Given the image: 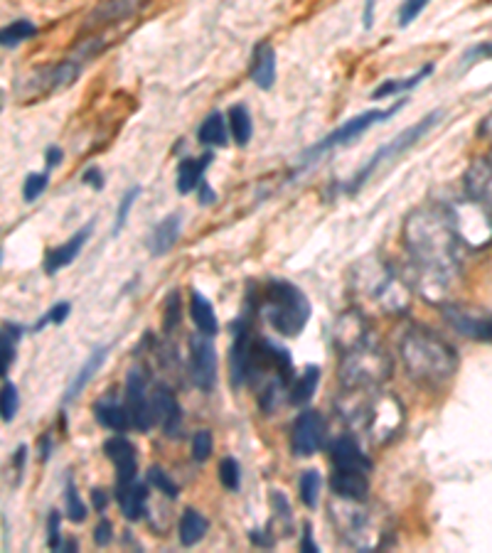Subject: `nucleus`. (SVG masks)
Masks as SVG:
<instances>
[{"label":"nucleus","instance_id":"1","mask_svg":"<svg viewBox=\"0 0 492 553\" xmlns=\"http://www.w3.org/2000/svg\"><path fill=\"white\" fill-rule=\"evenodd\" d=\"M404 249H407L418 290L428 300H440L456 280L463 258L456 226L450 222L446 204H424L409 214L404 222Z\"/></svg>","mask_w":492,"mask_h":553},{"label":"nucleus","instance_id":"2","mask_svg":"<svg viewBox=\"0 0 492 553\" xmlns=\"http://www.w3.org/2000/svg\"><path fill=\"white\" fill-rule=\"evenodd\" d=\"M401 359L411 379L426 386H440L458 372V352L426 328H411L401 337Z\"/></svg>","mask_w":492,"mask_h":553},{"label":"nucleus","instance_id":"3","mask_svg":"<svg viewBox=\"0 0 492 553\" xmlns=\"http://www.w3.org/2000/svg\"><path fill=\"white\" fill-rule=\"evenodd\" d=\"M258 312L271 330L283 337H298L311 320V303L306 293L289 280H268L258 296Z\"/></svg>","mask_w":492,"mask_h":553},{"label":"nucleus","instance_id":"4","mask_svg":"<svg viewBox=\"0 0 492 553\" xmlns=\"http://www.w3.org/2000/svg\"><path fill=\"white\" fill-rule=\"evenodd\" d=\"M362 293L369 300H375L379 308L386 312H401L409 305V288L404 276H399L394 268L382 261H367L362 264Z\"/></svg>","mask_w":492,"mask_h":553},{"label":"nucleus","instance_id":"5","mask_svg":"<svg viewBox=\"0 0 492 553\" xmlns=\"http://www.w3.org/2000/svg\"><path fill=\"white\" fill-rule=\"evenodd\" d=\"M407 104H409V99H399L394 107L385 108V111L375 108V111H364V114H360V116L345 121L343 126L335 128L332 133H328L325 138L318 140L313 148H308L306 153H303V165H311V162H315V160H321L322 155H325V153H330L332 148H340V146L353 143L354 138H360V136L367 133L372 126H377V123H385V121H389L392 116H396V114L407 107Z\"/></svg>","mask_w":492,"mask_h":553},{"label":"nucleus","instance_id":"6","mask_svg":"<svg viewBox=\"0 0 492 553\" xmlns=\"http://www.w3.org/2000/svg\"><path fill=\"white\" fill-rule=\"evenodd\" d=\"M439 121H440V111H433V114H428L426 118H421V121H418V123H414V126H411V128H407V130H401V133H399L396 138L389 140L386 146H382V148L377 150L372 158L364 162L362 168L357 170V175H354V178H353V182H350V185L345 187V192H347V194H354V192L360 190L364 182L369 180V178H372V175H375V172L379 170L382 165H386V162H392V160H394L396 155H404V153H407L409 148H414L418 140L424 138L428 130L436 126Z\"/></svg>","mask_w":492,"mask_h":553},{"label":"nucleus","instance_id":"7","mask_svg":"<svg viewBox=\"0 0 492 553\" xmlns=\"http://www.w3.org/2000/svg\"><path fill=\"white\" fill-rule=\"evenodd\" d=\"M389 372H392L389 357L367 340L354 344L353 350L343 352L340 379L347 386H372V383H379L382 379H386Z\"/></svg>","mask_w":492,"mask_h":553},{"label":"nucleus","instance_id":"8","mask_svg":"<svg viewBox=\"0 0 492 553\" xmlns=\"http://www.w3.org/2000/svg\"><path fill=\"white\" fill-rule=\"evenodd\" d=\"M450 214V222L456 226L460 244L468 246L472 251H480L492 244V212L485 209L471 197L460 202L446 204Z\"/></svg>","mask_w":492,"mask_h":553},{"label":"nucleus","instance_id":"9","mask_svg":"<svg viewBox=\"0 0 492 553\" xmlns=\"http://www.w3.org/2000/svg\"><path fill=\"white\" fill-rule=\"evenodd\" d=\"M440 315L460 337L492 344V310L471 303H440Z\"/></svg>","mask_w":492,"mask_h":553},{"label":"nucleus","instance_id":"10","mask_svg":"<svg viewBox=\"0 0 492 553\" xmlns=\"http://www.w3.org/2000/svg\"><path fill=\"white\" fill-rule=\"evenodd\" d=\"M79 72H82V64L76 59H65V62L54 64V67L35 69L33 75H28L18 82L15 94L20 99H43V96L54 94L65 86L75 84Z\"/></svg>","mask_w":492,"mask_h":553},{"label":"nucleus","instance_id":"11","mask_svg":"<svg viewBox=\"0 0 492 553\" xmlns=\"http://www.w3.org/2000/svg\"><path fill=\"white\" fill-rule=\"evenodd\" d=\"M126 411H129L131 428L140 433H148L150 428L158 423L155 408H153V394L148 396V383L140 369H131L126 374V391H123Z\"/></svg>","mask_w":492,"mask_h":553},{"label":"nucleus","instance_id":"12","mask_svg":"<svg viewBox=\"0 0 492 553\" xmlns=\"http://www.w3.org/2000/svg\"><path fill=\"white\" fill-rule=\"evenodd\" d=\"M325 443V418L313 408L300 411L290 428V453L296 458H313Z\"/></svg>","mask_w":492,"mask_h":553},{"label":"nucleus","instance_id":"13","mask_svg":"<svg viewBox=\"0 0 492 553\" xmlns=\"http://www.w3.org/2000/svg\"><path fill=\"white\" fill-rule=\"evenodd\" d=\"M190 376L200 391H212L217 383V350L202 332L190 337Z\"/></svg>","mask_w":492,"mask_h":553},{"label":"nucleus","instance_id":"14","mask_svg":"<svg viewBox=\"0 0 492 553\" xmlns=\"http://www.w3.org/2000/svg\"><path fill=\"white\" fill-rule=\"evenodd\" d=\"M150 0H101L94 11L86 15V28L89 30H104L108 25L126 22L136 18Z\"/></svg>","mask_w":492,"mask_h":553},{"label":"nucleus","instance_id":"15","mask_svg":"<svg viewBox=\"0 0 492 553\" xmlns=\"http://www.w3.org/2000/svg\"><path fill=\"white\" fill-rule=\"evenodd\" d=\"M465 194L492 212V148L472 160L463 178Z\"/></svg>","mask_w":492,"mask_h":553},{"label":"nucleus","instance_id":"16","mask_svg":"<svg viewBox=\"0 0 492 553\" xmlns=\"http://www.w3.org/2000/svg\"><path fill=\"white\" fill-rule=\"evenodd\" d=\"M104 455H107L114 468H116V482H129L139 478V453L136 446L126 436H114L104 443Z\"/></svg>","mask_w":492,"mask_h":553},{"label":"nucleus","instance_id":"17","mask_svg":"<svg viewBox=\"0 0 492 553\" xmlns=\"http://www.w3.org/2000/svg\"><path fill=\"white\" fill-rule=\"evenodd\" d=\"M91 232H94V222L84 224V226L69 236L62 246L50 249V251L44 254V264H43L44 273H47V276H54L57 271H62V268L69 266V264H75V258L82 254V249H84L86 241H89Z\"/></svg>","mask_w":492,"mask_h":553},{"label":"nucleus","instance_id":"18","mask_svg":"<svg viewBox=\"0 0 492 553\" xmlns=\"http://www.w3.org/2000/svg\"><path fill=\"white\" fill-rule=\"evenodd\" d=\"M328 455H330V462L335 470H360V472H369L372 470L369 455L350 436L335 438L330 447H328Z\"/></svg>","mask_w":492,"mask_h":553},{"label":"nucleus","instance_id":"19","mask_svg":"<svg viewBox=\"0 0 492 553\" xmlns=\"http://www.w3.org/2000/svg\"><path fill=\"white\" fill-rule=\"evenodd\" d=\"M116 502L121 507V514L129 522H139L146 514L148 504V482H140L139 478L129 482H116Z\"/></svg>","mask_w":492,"mask_h":553},{"label":"nucleus","instance_id":"20","mask_svg":"<svg viewBox=\"0 0 492 553\" xmlns=\"http://www.w3.org/2000/svg\"><path fill=\"white\" fill-rule=\"evenodd\" d=\"M328 485L332 494L345 502H364L369 492L367 472H360V470H332Z\"/></svg>","mask_w":492,"mask_h":553},{"label":"nucleus","instance_id":"21","mask_svg":"<svg viewBox=\"0 0 492 553\" xmlns=\"http://www.w3.org/2000/svg\"><path fill=\"white\" fill-rule=\"evenodd\" d=\"M153 408H155V418H158V423L165 431V436H180L182 408L168 386H155V391H153Z\"/></svg>","mask_w":492,"mask_h":553},{"label":"nucleus","instance_id":"22","mask_svg":"<svg viewBox=\"0 0 492 553\" xmlns=\"http://www.w3.org/2000/svg\"><path fill=\"white\" fill-rule=\"evenodd\" d=\"M276 52L268 43H258L254 47V54H251V69H249V76L251 82L258 86V89H274L276 84Z\"/></svg>","mask_w":492,"mask_h":553},{"label":"nucleus","instance_id":"23","mask_svg":"<svg viewBox=\"0 0 492 553\" xmlns=\"http://www.w3.org/2000/svg\"><path fill=\"white\" fill-rule=\"evenodd\" d=\"M107 357H108V347H97V350L86 357V362L82 364V369L75 374V379H72V382H69V386H67L65 396H62V406L72 404V401H76V399H79V394L84 391L86 386H89V382H91V379L97 376L99 369L104 367Z\"/></svg>","mask_w":492,"mask_h":553},{"label":"nucleus","instance_id":"24","mask_svg":"<svg viewBox=\"0 0 492 553\" xmlns=\"http://www.w3.org/2000/svg\"><path fill=\"white\" fill-rule=\"evenodd\" d=\"M214 153L207 150L200 158H185L178 165V178H175V185H178V192L180 194H190L200 187V182L204 180V172L212 165Z\"/></svg>","mask_w":492,"mask_h":553},{"label":"nucleus","instance_id":"25","mask_svg":"<svg viewBox=\"0 0 492 553\" xmlns=\"http://www.w3.org/2000/svg\"><path fill=\"white\" fill-rule=\"evenodd\" d=\"M182 232V217L180 214H171L165 217L148 236V251L153 256H165L172 246L178 244Z\"/></svg>","mask_w":492,"mask_h":553},{"label":"nucleus","instance_id":"26","mask_svg":"<svg viewBox=\"0 0 492 553\" xmlns=\"http://www.w3.org/2000/svg\"><path fill=\"white\" fill-rule=\"evenodd\" d=\"M94 418L101 428L114 431V433H126L131 428V418L126 406H121L116 399H101L94 404Z\"/></svg>","mask_w":492,"mask_h":553},{"label":"nucleus","instance_id":"27","mask_svg":"<svg viewBox=\"0 0 492 553\" xmlns=\"http://www.w3.org/2000/svg\"><path fill=\"white\" fill-rule=\"evenodd\" d=\"M25 328L15 322H3L0 325V379H8V372L18 357V342L22 340Z\"/></svg>","mask_w":492,"mask_h":553},{"label":"nucleus","instance_id":"28","mask_svg":"<svg viewBox=\"0 0 492 553\" xmlns=\"http://www.w3.org/2000/svg\"><path fill=\"white\" fill-rule=\"evenodd\" d=\"M190 318H193L197 332H202L207 337H214L219 332V320H217L214 305L200 290H193V296H190Z\"/></svg>","mask_w":492,"mask_h":553},{"label":"nucleus","instance_id":"29","mask_svg":"<svg viewBox=\"0 0 492 553\" xmlns=\"http://www.w3.org/2000/svg\"><path fill=\"white\" fill-rule=\"evenodd\" d=\"M321 383V369L318 367H306L303 372L290 382L289 389V404L290 406H306L311 401Z\"/></svg>","mask_w":492,"mask_h":553},{"label":"nucleus","instance_id":"30","mask_svg":"<svg viewBox=\"0 0 492 553\" xmlns=\"http://www.w3.org/2000/svg\"><path fill=\"white\" fill-rule=\"evenodd\" d=\"M197 138L202 146H210V148H225L229 143V126H226V116H222L219 111H214L210 116L204 118L200 123V130H197Z\"/></svg>","mask_w":492,"mask_h":553},{"label":"nucleus","instance_id":"31","mask_svg":"<svg viewBox=\"0 0 492 553\" xmlns=\"http://www.w3.org/2000/svg\"><path fill=\"white\" fill-rule=\"evenodd\" d=\"M226 126H229V136L234 138V143L239 148H244L246 143L254 136V121H251V114L249 108L236 104L226 111Z\"/></svg>","mask_w":492,"mask_h":553},{"label":"nucleus","instance_id":"32","mask_svg":"<svg viewBox=\"0 0 492 553\" xmlns=\"http://www.w3.org/2000/svg\"><path fill=\"white\" fill-rule=\"evenodd\" d=\"M210 529V522L204 519L202 514L197 510H185L180 517V524H178V532H180V543L182 546H197L202 541L204 533Z\"/></svg>","mask_w":492,"mask_h":553},{"label":"nucleus","instance_id":"33","mask_svg":"<svg viewBox=\"0 0 492 553\" xmlns=\"http://www.w3.org/2000/svg\"><path fill=\"white\" fill-rule=\"evenodd\" d=\"M431 72H433V64H426V67H421L417 75L409 76V79H386V82H382V84L372 91V101H382V99H389V96L411 91V89H417Z\"/></svg>","mask_w":492,"mask_h":553},{"label":"nucleus","instance_id":"34","mask_svg":"<svg viewBox=\"0 0 492 553\" xmlns=\"http://www.w3.org/2000/svg\"><path fill=\"white\" fill-rule=\"evenodd\" d=\"M37 35L35 22L30 20H15L5 28H0V47H18L25 40H30Z\"/></svg>","mask_w":492,"mask_h":553},{"label":"nucleus","instance_id":"35","mask_svg":"<svg viewBox=\"0 0 492 553\" xmlns=\"http://www.w3.org/2000/svg\"><path fill=\"white\" fill-rule=\"evenodd\" d=\"M321 490H322V475L318 470H303V475H300V482H298V492H300V500L306 507H311L315 510L318 507V500H321Z\"/></svg>","mask_w":492,"mask_h":553},{"label":"nucleus","instance_id":"36","mask_svg":"<svg viewBox=\"0 0 492 553\" xmlns=\"http://www.w3.org/2000/svg\"><path fill=\"white\" fill-rule=\"evenodd\" d=\"M65 502H67V519H69V522H75V524L84 522L86 514H89V510H86V504L82 502V497H79V490H76L75 478H72V475H67Z\"/></svg>","mask_w":492,"mask_h":553},{"label":"nucleus","instance_id":"37","mask_svg":"<svg viewBox=\"0 0 492 553\" xmlns=\"http://www.w3.org/2000/svg\"><path fill=\"white\" fill-rule=\"evenodd\" d=\"M146 482H148V487H155L158 492H163L165 497H171V500H178L180 497V487H178V482L165 472L163 468H158V465H153V468H148V472H146Z\"/></svg>","mask_w":492,"mask_h":553},{"label":"nucleus","instance_id":"38","mask_svg":"<svg viewBox=\"0 0 492 553\" xmlns=\"http://www.w3.org/2000/svg\"><path fill=\"white\" fill-rule=\"evenodd\" d=\"M182 322V296L178 290H171L165 298V315H163V330L171 335L180 328Z\"/></svg>","mask_w":492,"mask_h":553},{"label":"nucleus","instance_id":"39","mask_svg":"<svg viewBox=\"0 0 492 553\" xmlns=\"http://www.w3.org/2000/svg\"><path fill=\"white\" fill-rule=\"evenodd\" d=\"M20 408V396H18V386L12 382H5L0 386V418L5 423H11L15 414Z\"/></svg>","mask_w":492,"mask_h":553},{"label":"nucleus","instance_id":"40","mask_svg":"<svg viewBox=\"0 0 492 553\" xmlns=\"http://www.w3.org/2000/svg\"><path fill=\"white\" fill-rule=\"evenodd\" d=\"M219 482L229 492H236L242 487V465L236 462V458H225L219 462Z\"/></svg>","mask_w":492,"mask_h":553},{"label":"nucleus","instance_id":"41","mask_svg":"<svg viewBox=\"0 0 492 553\" xmlns=\"http://www.w3.org/2000/svg\"><path fill=\"white\" fill-rule=\"evenodd\" d=\"M69 315H72V303L62 300V303H57V305H52V308L47 310L43 318L35 322L33 330L30 332L44 330L47 325H62V322H67V318H69Z\"/></svg>","mask_w":492,"mask_h":553},{"label":"nucleus","instance_id":"42","mask_svg":"<svg viewBox=\"0 0 492 553\" xmlns=\"http://www.w3.org/2000/svg\"><path fill=\"white\" fill-rule=\"evenodd\" d=\"M47 185H50V175H47V172H30V175L25 178V185H22V197H25V202H35V200L47 190Z\"/></svg>","mask_w":492,"mask_h":553},{"label":"nucleus","instance_id":"43","mask_svg":"<svg viewBox=\"0 0 492 553\" xmlns=\"http://www.w3.org/2000/svg\"><path fill=\"white\" fill-rule=\"evenodd\" d=\"M139 194H140V187L136 185V187H131L123 197H121V202H118V209H116V224H114V234H121V229L126 226V222H129V214L131 209H133V204H136V200H139Z\"/></svg>","mask_w":492,"mask_h":553},{"label":"nucleus","instance_id":"44","mask_svg":"<svg viewBox=\"0 0 492 553\" xmlns=\"http://www.w3.org/2000/svg\"><path fill=\"white\" fill-rule=\"evenodd\" d=\"M214 450V438L210 431H197L193 436V458L194 462H207Z\"/></svg>","mask_w":492,"mask_h":553},{"label":"nucleus","instance_id":"45","mask_svg":"<svg viewBox=\"0 0 492 553\" xmlns=\"http://www.w3.org/2000/svg\"><path fill=\"white\" fill-rule=\"evenodd\" d=\"M428 3H431V0H404L401 8H399V28H409V25L424 12V8H426Z\"/></svg>","mask_w":492,"mask_h":553},{"label":"nucleus","instance_id":"46","mask_svg":"<svg viewBox=\"0 0 492 553\" xmlns=\"http://www.w3.org/2000/svg\"><path fill=\"white\" fill-rule=\"evenodd\" d=\"M62 517L60 511L50 510V517H47V546L52 551H62Z\"/></svg>","mask_w":492,"mask_h":553},{"label":"nucleus","instance_id":"47","mask_svg":"<svg viewBox=\"0 0 492 553\" xmlns=\"http://www.w3.org/2000/svg\"><path fill=\"white\" fill-rule=\"evenodd\" d=\"M111 539H114V524L108 522L107 517H101V522L94 526V543L104 549V546L111 543Z\"/></svg>","mask_w":492,"mask_h":553},{"label":"nucleus","instance_id":"48","mask_svg":"<svg viewBox=\"0 0 492 553\" xmlns=\"http://www.w3.org/2000/svg\"><path fill=\"white\" fill-rule=\"evenodd\" d=\"M271 502H274V510H276V514H279L281 519L290 526V524H293V514H290L289 500H286L281 492H274V494H271Z\"/></svg>","mask_w":492,"mask_h":553},{"label":"nucleus","instance_id":"49","mask_svg":"<svg viewBox=\"0 0 492 553\" xmlns=\"http://www.w3.org/2000/svg\"><path fill=\"white\" fill-rule=\"evenodd\" d=\"M300 549H303V551H308V553H318V551H321V546H318V543H315V539H313V526H311V524H306V529H303Z\"/></svg>","mask_w":492,"mask_h":553},{"label":"nucleus","instance_id":"50","mask_svg":"<svg viewBox=\"0 0 492 553\" xmlns=\"http://www.w3.org/2000/svg\"><path fill=\"white\" fill-rule=\"evenodd\" d=\"M84 182L86 185H91L94 190H104V185H107V180H104V172L99 170V168H89V170L84 172Z\"/></svg>","mask_w":492,"mask_h":553},{"label":"nucleus","instance_id":"51","mask_svg":"<svg viewBox=\"0 0 492 553\" xmlns=\"http://www.w3.org/2000/svg\"><path fill=\"white\" fill-rule=\"evenodd\" d=\"M62 158H65L62 148H57V146H50V148H47V153H44V165H47V172L52 170V168H57V165L62 162Z\"/></svg>","mask_w":492,"mask_h":553},{"label":"nucleus","instance_id":"52","mask_svg":"<svg viewBox=\"0 0 492 553\" xmlns=\"http://www.w3.org/2000/svg\"><path fill=\"white\" fill-rule=\"evenodd\" d=\"M91 507H94V511H99V514H104L108 507V492L99 490V487L91 492Z\"/></svg>","mask_w":492,"mask_h":553},{"label":"nucleus","instance_id":"53","mask_svg":"<svg viewBox=\"0 0 492 553\" xmlns=\"http://www.w3.org/2000/svg\"><path fill=\"white\" fill-rule=\"evenodd\" d=\"M468 59H492V43L478 44L468 52Z\"/></svg>","mask_w":492,"mask_h":553},{"label":"nucleus","instance_id":"54","mask_svg":"<svg viewBox=\"0 0 492 553\" xmlns=\"http://www.w3.org/2000/svg\"><path fill=\"white\" fill-rule=\"evenodd\" d=\"M50 455H52V436H50V431H47V433H43V436H40V460H43V462H47V460H50Z\"/></svg>","mask_w":492,"mask_h":553},{"label":"nucleus","instance_id":"55","mask_svg":"<svg viewBox=\"0 0 492 553\" xmlns=\"http://www.w3.org/2000/svg\"><path fill=\"white\" fill-rule=\"evenodd\" d=\"M25 458H28V446H18V450H15V458H12V462H15V472H18V478H20L22 470H25Z\"/></svg>","mask_w":492,"mask_h":553},{"label":"nucleus","instance_id":"56","mask_svg":"<svg viewBox=\"0 0 492 553\" xmlns=\"http://www.w3.org/2000/svg\"><path fill=\"white\" fill-rule=\"evenodd\" d=\"M200 204H214V200H217V194H214V190L207 185V182H200Z\"/></svg>","mask_w":492,"mask_h":553},{"label":"nucleus","instance_id":"57","mask_svg":"<svg viewBox=\"0 0 492 553\" xmlns=\"http://www.w3.org/2000/svg\"><path fill=\"white\" fill-rule=\"evenodd\" d=\"M480 138L492 140V111H490V114H488V116L482 118V123H480Z\"/></svg>","mask_w":492,"mask_h":553}]
</instances>
